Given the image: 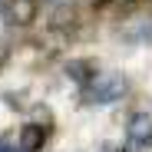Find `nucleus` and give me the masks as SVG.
<instances>
[{
  "instance_id": "f03ea898",
  "label": "nucleus",
  "mask_w": 152,
  "mask_h": 152,
  "mask_svg": "<svg viewBox=\"0 0 152 152\" xmlns=\"http://www.w3.org/2000/svg\"><path fill=\"white\" fill-rule=\"evenodd\" d=\"M43 142H46V136H43L40 126H23V132H20V149L23 152H37V149H43Z\"/></svg>"
},
{
  "instance_id": "7ed1b4c3",
  "label": "nucleus",
  "mask_w": 152,
  "mask_h": 152,
  "mask_svg": "<svg viewBox=\"0 0 152 152\" xmlns=\"http://www.w3.org/2000/svg\"><path fill=\"white\" fill-rule=\"evenodd\" d=\"M33 13H37V7H33V0H10V20L13 23H30L33 20Z\"/></svg>"
},
{
  "instance_id": "f257e3e1",
  "label": "nucleus",
  "mask_w": 152,
  "mask_h": 152,
  "mask_svg": "<svg viewBox=\"0 0 152 152\" xmlns=\"http://www.w3.org/2000/svg\"><path fill=\"white\" fill-rule=\"evenodd\" d=\"M129 83H126L122 73H103L89 83V103H116L126 96Z\"/></svg>"
},
{
  "instance_id": "39448f33",
  "label": "nucleus",
  "mask_w": 152,
  "mask_h": 152,
  "mask_svg": "<svg viewBox=\"0 0 152 152\" xmlns=\"http://www.w3.org/2000/svg\"><path fill=\"white\" fill-rule=\"evenodd\" d=\"M96 152H122V149H116V145H99Z\"/></svg>"
},
{
  "instance_id": "423d86ee",
  "label": "nucleus",
  "mask_w": 152,
  "mask_h": 152,
  "mask_svg": "<svg viewBox=\"0 0 152 152\" xmlns=\"http://www.w3.org/2000/svg\"><path fill=\"white\" fill-rule=\"evenodd\" d=\"M0 152H17L13 145H7V142H0Z\"/></svg>"
},
{
  "instance_id": "20e7f679",
  "label": "nucleus",
  "mask_w": 152,
  "mask_h": 152,
  "mask_svg": "<svg viewBox=\"0 0 152 152\" xmlns=\"http://www.w3.org/2000/svg\"><path fill=\"white\" fill-rule=\"evenodd\" d=\"M149 132H152V116H149V113L132 116V122H129V139L142 142V139H149Z\"/></svg>"
}]
</instances>
